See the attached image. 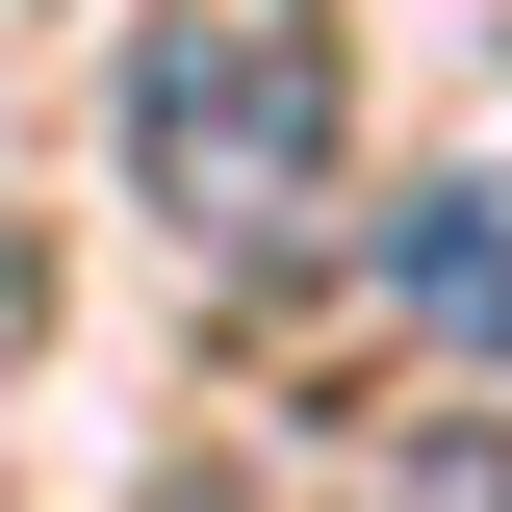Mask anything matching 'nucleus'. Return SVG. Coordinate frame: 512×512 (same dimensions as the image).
Returning a JSON list of instances; mask_svg holds the SVG:
<instances>
[{
	"mask_svg": "<svg viewBox=\"0 0 512 512\" xmlns=\"http://www.w3.org/2000/svg\"><path fill=\"white\" fill-rule=\"evenodd\" d=\"M333 26L308 0H154L128 26V205L205 256V282H256V256L333 205Z\"/></svg>",
	"mask_w": 512,
	"mask_h": 512,
	"instance_id": "obj_1",
	"label": "nucleus"
},
{
	"mask_svg": "<svg viewBox=\"0 0 512 512\" xmlns=\"http://www.w3.org/2000/svg\"><path fill=\"white\" fill-rule=\"evenodd\" d=\"M384 308L461 333V359H512V180H410L384 205Z\"/></svg>",
	"mask_w": 512,
	"mask_h": 512,
	"instance_id": "obj_2",
	"label": "nucleus"
}]
</instances>
